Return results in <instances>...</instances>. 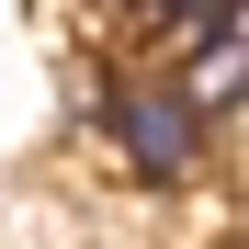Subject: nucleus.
Wrapping results in <instances>:
<instances>
[{
	"mask_svg": "<svg viewBox=\"0 0 249 249\" xmlns=\"http://www.w3.org/2000/svg\"><path fill=\"white\" fill-rule=\"evenodd\" d=\"M102 136H113V159H124L136 181H193L215 113L193 102L181 68H113V91H102Z\"/></svg>",
	"mask_w": 249,
	"mask_h": 249,
	"instance_id": "1",
	"label": "nucleus"
},
{
	"mask_svg": "<svg viewBox=\"0 0 249 249\" xmlns=\"http://www.w3.org/2000/svg\"><path fill=\"white\" fill-rule=\"evenodd\" d=\"M181 79H193V102H204V113H227V102H249V12H227L215 34H193V57H181Z\"/></svg>",
	"mask_w": 249,
	"mask_h": 249,
	"instance_id": "2",
	"label": "nucleus"
},
{
	"mask_svg": "<svg viewBox=\"0 0 249 249\" xmlns=\"http://www.w3.org/2000/svg\"><path fill=\"white\" fill-rule=\"evenodd\" d=\"M147 12H159V23H170V34H215L227 12H249V0H147Z\"/></svg>",
	"mask_w": 249,
	"mask_h": 249,
	"instance_id": "3",
	"label": "nucleus"
}]
</instances>
